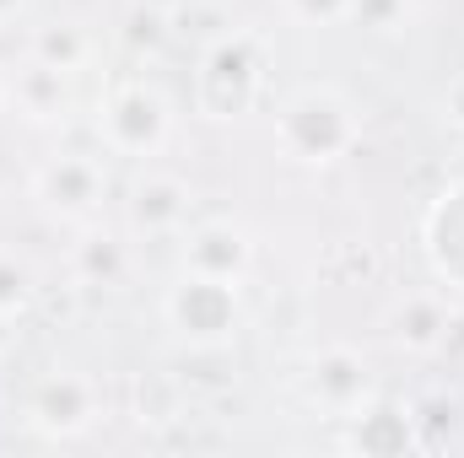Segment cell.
Listing matches in <instances>:
<instances>
[{
	"label": "cell",
	"instance_id": "1",
	"mask_svg": "<svg viewBox=\"0 0 464 458\" xmlns=\"http://www.w3.org/2000/svg\"><path fill=\"white\" fill-rule=\"evenodd\" d=\"M356 140H362V119L335 87H303L276 114V146L303 167L341 162L356 151Z\"/></svg>",
	"mask_w": 464,
	"mask_h": 458
},
{
	"label": "cell",
	"instance_id": "2",
	"mask_svg": "<svg viewBox=\"0 0 464 458\" xmlns=\"http://www.w3.org/2000/svg\"><path fill=\"white\" fill-rule=\"evenodd\" d=\"M259 87H265V54H259V38H248V33L217 38L195 71V103L206 119L248 114Z\"/></svg>",
	"mask_w": 464,
	"mask_h": 458
},
{
	"label": "cell",
	"instance_id": "3",
	"mask_svg": "<svg viewBox=\"0 0 464 458\" xmlns=\"http://www.w3.org/2000/svg\"><path fill=\"white\" fill-rule=\"evenodd\" d=\"M98 135H103V146L114 157H135V162L157 157L168 146V135H173L168 98L157 87H146V81H124L98 109Z\"/></svg>",
	"mask_w": 464,
	"mask_h": 458
},
{
	"label": "cell",
	"instance_id": "4",
	"mask_svg": "<svg viewBox=\"0 0 464 458\" xmlns=\"http://www.w3.org/2000/svg\"><path fill=\"white\" fill-rule=\"evenodd\" d=\"M162 319L189 345H222L237 329V286L184 270L162 297Z\"/></svg>",
	"mask_w": 464,
	"mask_h": 458
},
{
	"label": "cell",
	"instance_id": "5",
	"mask_svg": "<svg viewBox=\"0 0 464 458\" xmlns=\"http://www.w3.org/2000/svg\"><path fill=\"white\" fill-rule=\"evenodd\" d=\"M33 195H38L54 216L82 222V216H92V211L103 205L109 173H103V162H98L92 151H60V157H49V162L38 167Z\"/></svg>",
	"mask_w": 464,
	"mask_h": 458
},
{
	"label": "cell",
	"instance_id": "6",
	"mask_svg": "<svg viewBox=\"0 0 464 458\" xmlns=\"http://www.w3.org/2000/svg\"><path fill=\"white\" fill-rule=\"evenodd\" d=\"M92 415H98V388L82 372H49L27 399V421L49 437H76L92 426Z\"/></svg>",
	"mask_w": 464,
	"mask_h": 458
},
{
	"label": "cell",
	"instance_id": "7",
	"mask_svg": "<svg viewBox=\"0 0 464 458\" xmlns=\"http://www.w3.org/2000/svg\"><path fill=\"white\" fill-rule=\"evenodd\" d=\"M308 399L319 405V410H330V415H356V410H367V399H372V377H367V361L346 350V345H330V350H319L314 356V367H308Z\"/></svg>",
	"mask_w": 464,
	"mask_h": 458
},
{
	"label": "cell",
	"instance_id": "8",
	"mask_svg": "<svg viewBox=\"0 0 464 458\" xmlns=\"http://www.w3.org/2000/svg\"><path fill=\"white\" fill-rule=\"evenodd\" d=\"M248 264H254V243L232 222H206V227L189 232V243H184V270H195V275L237 286L248 275Z\"/></svg>",
	"mask_w": 464,
	"mask_h": 458
},
{
	"label": "cell",
	"instance_id": "9",
	"mask_svg": "<svg viewBox=\"0 0 464 458\" xmlns=\"http://www.w3.org/2000/svg\"><path fill=\"white\" fill-rule=\"evenodd\" d=\"M189 222V184L173 173H140L130 189V227L146 237H168Z\"/></svg>",
	"mask_w": 464,
	"mask_h": 458
},
{
	"label": "cell",
	"instance_id": "10",
	"mask_svg": "<svg viewBox=\"0 0 464 458\" xmlns=\"http://www.w3.org/2000/svg\"><path fill=\"white\" fill-rule=\"evenodd\" d=\"M427 259L449 286L464 291V184L443 189L427 211Z\"/></svg>",
	"mask_w": 464,
	"mask_h": 458
},
{
	"label": "cell",
	"instance_id": "11",
	"mask_svg": "<svg viewBox=\"0 0 464 458\" xmlns=\"http://www.w3.org/2000/svg\"><path fill=\"white\" fill-rule=\"evenodd\" d=\"M11 103L33 124H60L71 114V71H54V65L33 60L27 71L11 76Z\"/></svg>",
	"mask_w": 464,
	"mask_h": 458
},
{
	"label": "cell",
	"instance_id": "12",
	"mask_svg": "<svg viewBox=\"0 0 464 458\" xmlns=\"http://www.w3.org/2000/svg\"><path fill=\"white\" fill-rule=\"evenodd\" d=\"M346 448L356 453H378V458H394L411 448V410H394V405H367L351 415V437Z\"/></svg>",
	"mask_w": 464,
	"mask_h": 458
},
{
	"label": "cell",
	"instance_id": "13",
	"mask_svg": "<svg viewBox=\"0 0 464 458\" xmlns=\"http://www.w3.org/2000/svg\"><path fill=\"white\" fill-rule=\"evenodd\" d=\"M449 302L438 297V291H411L400 308H394V340L405 345V350H438L443 340V329H449Z\"/></svg>",
	"mask_w": 464,
	"mask_h": 458
},
{
	"label": "cell",
	"instance_id": "14",
	"mask_svg": "<svg viewBox=\"0 0 464 458\" xmlns=\"http://www.w3.org/2000/svg\"><path fill=\"white\" fill-rule=\"evenodd\" d=\"M71 264H76L82 286H114L119 275H124V248H119L114 237H82L76 253H71Z\"/></svg>",
	"mask_w": 464,
	"mask_h": 458
},
{
	"label": "cell",
	"instance_id": "15",
	"mask_svg": "<svg viewBox=\"0 0 464 458\" xmlns=\"http://www.w3.org/2000/svg\"><path fill=\"white\" fill-rule=\"evenodd\" d=\"M33 60H44V65H54V71H82V60H87V38H82L76 27H38V38H33Z\"/></svg>",
	"mask_w": 464,
	"mask_h": 458
},
{
	"label": "cell",
	"instance_id": "16",
	"mask_svg": "<svg viewBox=\"0 0 464 458\" xmlns=\"http://www.w3.org/2000/svg\"><path fill=\"white\" fill-rule=\"evenodd\" d=\"M168 11H157V5H135L130 11V22H124V43L135 49V54H157L162 43H168Z\"/></svg>",
	"mask_w": 464,
	"mask_h": 458
},
{
	"label": "cell",
	"instance_id": "17",
	"mask_svg": "<svg viewBox=\"0 0 464 458\" xmlns=\"http://www.w3.org/2000/svg\"><path fill=\"white\" fill-rule=\"evenodd\" d=\"M405 16H411V0H351L346 11V22L367 27V33H394V27H405Z\"/></svg>",
	"mask_w": 464,
	"mask_h": 458
},
{
	"label": "cell",
	"instance_id": "18",
	"mask_svg": "<svg viewBox=\"0 0 464 458\" xmlns=\"http://www.w3.org/2000/svg\"><path fill=\"white\" fill-rule=\"evenodd\" d=\"M27 297H33L27 270L16 264V253H0V313H5V319H16V313L27 308Z\"/></svg>",
	"mask_w": 464,
	"mask_h": 458
},
{
	"label": "cell",
	"instance_id": "19",
	"mask_svg": "<svg viewBox=\"0 0 464 458\" xmlns=\"http://www.w3.org/2000/svg\"><path fill=\"white\" fill-rule=\"evenodd\" d=\"M286 5L303 22H346V11H351V0H286Z\"/></svg>",
	"mask_w": 464,
	"mask_h": 458
},
{
	"label": "cell",
	"instance_id": "20",
	"mask_svg": "<svg viewBox=\"0 0 464 458\" xmlns=\"http://www.w3.org/2000/svg\"><path fill=\"white\" fill-rule=\"evenodd\" d=\"M443 119H449L454 129H464V71L443 87Z\"/></svg>",
	"mask_w": 464,
	"mask_h": 458
},
{
	"label": "cell",
	"instance_id": "21",
	"mask_svg": "<svg viewBox=\"0 0 464 458\" xmlns=\"http://www.w3.org/2000/svg\"><path fill=\"white\" fill-rule=\"evenodd\" d=\"M438 350H443L449 361H459V356H464V313H449V329H443Z\"/></svg>",
	"mask_w": 464,
	"mask_h": 458
},
{
	"label": "cell",
	"instance_id": "22",
	"mask_svg": "<svg viewBox=\"0 0 464 458\" xmlns=\"http://www.w3.org/2000/svg\"><path fill=\"white\" fill-rule=\"evenodd\" d=\"M5 350H11V319L0 313V361H5Z\"/></svg>",
	"mask_w": 464,
	"mask_h": 458
},
{
	"label": "cell",
	"instance_id": "23",
	"mask_svg": "<svg viewBox=\"0 0 464 458\" xmlns=\"http://www.w3.org/2000/svg\"><path fill=\"white\" fill-rule=\"evenodd\" d=\"M16 11H22V0H0V22H11Z\"/></svg>",
	"mask_w": 464,
	"mask_h": 458
},
{
	"label": "cell",
	"instance_id": "24",
	"mask_svg": "<svg viewBox=\"0 0 464 458\" xmlns=\"http://www.w3.org/2000/svg\"><path fill=\"white\" fill-rule=\"evenodd\" d=\"M0 103H11V81L5 76H0Z\"/></svg>",
	"mask_w": 464,
	"mask_h": 458
}]
</instances>
